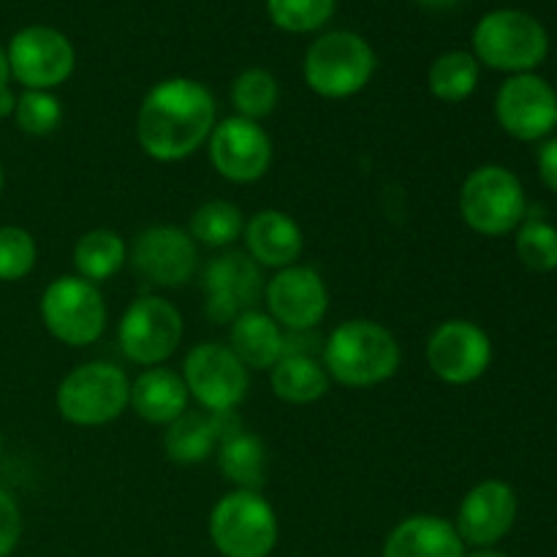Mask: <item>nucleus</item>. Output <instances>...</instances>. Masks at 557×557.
Listing matches in <instances>:
<instances>
[{"instance_id":"1","label":"nucleus","mask_w":557,"mask_h":557,"mask_svg":"<svg viewBox=\"0 0 557 557\" xmlns=\"http://www.w3.org/2000/svg\"><path fill=\"white\" fill-rule=\"evenodd\" d=\"M215 117L218 103L201 82L172 76L141 98L136 139L152 161H183L210 139Z\"/></svg>"},{"instance_id":"2","label":"nucleus","mask_w":557,"mask_h":557,"mask_svg":"<svg viewBox=\"0 0 557 557\" xmlns=\"http://www.w3.org/2000/svg\"><path fill=\"white\" fill-rule=\"evenodd\" d=\"M400 368V346L379 321L351 319L335 326L324 343V370L348 389H370Z\"/></svg>"},{"instance_id":"3","label":"nucleus","mask_w":557,"mask_h":557,"mask_svg":"<svg viewBox=\"0 0 557 557\" xmlns=\"http://www.w3.org/2000/svg\"><path fill=\"white\" fill-rule=\"evenodd\" d=\"M302 74L315 96L351 98L373 79L375 52L359 33L330 30L308 47Z\"/></svg>"},{"instance_id":"4","label":"nucleus","mask_w":557,"mask_h":557,"mask_svg":"<svg viewBox=\"0 0 557 557\" xmlns=\"http://www.w3.org/2000/svg\"><path fill=\"white\" fill-rule=\"evenodd\" d=\"M547 49V30L525 11H490L473 30V58L506 74H531L539 63H544Z\"/></svg>"},{"instance_id":"5","label":"nucleus","mask_w":557,"mask_h":557,"mask_svg":"<svg viewBox=\"0 0 557 557\" xmlns=\"http://www.w3.org/2000/svg\"><path fill=\"white\" fill-rule=\"evenodd\" d=\"M131 400V381L117 364L87 362L71 370L58 386V411L76 428L114 422Z\"/></svg>"},{"instance_id":"6","label":"nucleus","mask_w":557,"mask_h":557,"mask_svg":"<svg viewBox=\"0 0 557 557\" xmlns=\"http://www.w3.org/2000/svg\"><path fill=\"white\" fill-rule=\"evenodd\" d=\"M528 210L525 190L515 172L506 166H479L462 183L460 215L476 234L504 237L515 232Z\"/></svg>"},{"instance_id":"7","label":"nucleus","mask_w":557,"mask_h":557,"mask_svg":"<svg viewBox=\"0 0 557 557\" xmlns=\"http://www.w3.org/2000/svg\"><path fill=\"white\" fill-rule=\"evenodd\" d=\"M210 539L223 557H270L277 544V517L261 493L234 490L212 509Z\"/></svg>"},{"instance_id":"8","label":"nucleus","mask_w":557,"mask_h":557,"mask_svg":"<svg viewBox=\"0 0 557 557\" xmlns=\"http://www.w3.org/2000/svg\"><path fill=\"white\" fill-rule=\"evenodd\" d=\"M44 326L65 346H90L107 330V302L96 283L79 275H63L41 297Z\"/></svg>"},{"instance_id":"9","label":"nucleus","mask_w":557,"mask_h":557,"mask_svg":"<svg viewBox=\"0 0 557 557\" xmlns=\"http://www.w3.org/2000/svg\"><path fill=\"white\" fill-rule=\"evenodd\" d=\"M188 395L207 413H232L245 400L250 386L248 368L223 343H199L183 364Z\"/></svg>"},{"instance_id":"10","label":"nucleus","mask_w":557,"mask_h":557,"mask_svg":"<svg viewBox=\"0 0 557 557\" xmlns=\"http://www.w3.org/2000/svg\"><path fill=\"white\" fill-rule=\"evenodd\" d=\"M183 341V315L163 297H139L131 302L117 326V343L125 359L141 368H156L177 351Z\"/></svg>"},{"instance_id":"11","label":"nucleus","mask_w":557,"mask_h":557,"mask_svg":"<svg viewBox=\"0 0 557 557\" xmlns=\"http://www.w3.org/2000/svg\"><path fill=\"white\" fill-rule=\"evenodd\" d=\"M5 54L11 76L25 90H54L74 74L76 65V52L69 36L47 25L22 27L11 38Z\"/></svg>"},{"instance_id":"12","label":"nucleus","mask_w":557,"mask_h":557,"mask_svg":"<svg viewBox=\"0 0 557 557\" xmlns=\"http://www.w3.org/2000/svg\"><path fill=\"white\" fill-rule=\"evenodd\" d=\"M424 354L435 379L451 386H466L487 373L493 362V343L473 321L451 319L435 326Z\"/></svg>"},{"instance_id":"13","label":"nucleus","mask_w":557,"mask_h":557,"mask_svg":"<svg viewBox=\"0 0 557 557\" xmlns=\"http://www.w3.org/2000/svg\"><path fill=\"white\" fill-rule=\"evenodd\" d=\"M261 267L248 253H223L212 259L205 270V313L215 324H232L239 313L253 310L264 294Z\"/></svg>"},{"instance_id":"14","label":"nucleus","mask_w":557,"mask_h":557,"mask_svg":"<svg viewBox=\"0 0 557 557\" xmlns=\"http://www.w3.org/2000/svg\"><path fill=\"white\" fill-rule=\"evenodd\" d=\"M210 163L228 183L248 185L264 177L272 163V141L256 120L226 117L210 134Z\"/></svg>"},{"instance_id":"15","label":"nucleus","mask_w":557,"mask_h":557,"mask_svg":"<svg viewBox=\"0 0 557 557\" xmlns=\"http://www.w3.org/2000/svg\"><path fill=\"white\" fill-rule=\"evenodd\" d=\"M267 310L281 326L292 332H308L324 321L330 310L326 283L313 267L292 264L277 270L264 286Z\"/></svg>"},{"instance_id":"16","label":"nucleus","mask_w":557,"mask_h":557,"mask_svg":"<svg viewBox=\"0 0 557 557\" xmlns=\"http://www.w3.org/2000/svg\"><path fill=\"white\" fill-rule=\"evenodd\" d=\"M500 128L520 141L544 139L557 125V96L536 74H515L495 96Z\"/></svg>"},{"instance_id":"17","label":"nucleus","mask_w":557,"mask_h":557,"mask_svg":"<svg viewBox=\"0 0 557 557\" xmlns=\"http://www.w3.org/2000/svg\"><path fill=\"white\" fill-rule=\"evenodd\" d=\"M131 267L145 283L180 288L196 270V243L180 226H150L134 239Z\"/></svg>"},{"instance_id":"18","label":"nucleus","mask_w":557,"mask_h":557,"mask_svg":"<svg viewBox=\"0 0 557 557\" xmlns=\"http://www.w3.org/2000/svg\"><path fill=\"white\" fill-rule=\"evenodd\" d=\"M517 520V495L506 482L490 479L476 484L471 493L462 498L457 511L455 531L460 533L462 544H471L476 549L495 547L506 533L515 528Z\"/></svg>"},{"instance_id":"19","label":"nucleus","mask_w":557,"mask_h":557,"mask_svg":"<svg viewBox=\"0 0 557 557\" xmlns=\"http://www.w3.org/2000/svg\"><path fill=\"white\" fill-rule=\"evenodd\" d=\"M243 239L250 259L259 267H272V270H286V267L297 264L305 248L299 223L281 210L256 212L245 223Z\"/></svg>"},{"instance_id":"20","label":"nucleus","mask_w":557,"mask_h":557,"mask_svg":"<svg viewBox=\"0 0 557 557\" xmlns=\"http://www.w3.org/2000/svg\"><path fill=\"white\" fill-rule=\"evenodd\" d=\"M234 413V411H232ZM232 413H188L174 419L163 435V449L169 460L180 466L205 462L212 451H218L223 438L237 433V419Z\"/></svg>"},{"instance_id":"21","label":"nucleus","mask_w":557,"mask_h":557,"mask_svg":"<svg viewBox=\"0 0 557 557\" xmlns=\"http://www.w3.org/2000/svg\"><path fill=\"white\" fill-rule=\"evenodd\" d=\"M381 557H466V544L449 520L417 515L395 525Z\"/></svg>"},{"instance_id":"22","label":"nucleus","mask_w":557,"mask_h":557,"mask_svg":"<svg viewBox=\"0 0 557 557\" xmlns=\"http://www.w3.org/2000/svg\"><path fill=\"white\" fill-rule=\"evenodd\" d=\"M188 386L183 375L169 368H150L131 384V400L136 417L150 424H172L188 411Z\"/></svg>"},{"instance_id":"23","label":"nucleus","mask_w":557,"mask_h":557,"mask_svg":"<svg viewBox=\"0 0 557 557\" xmlns=\"http://www.w3.org/2000/svg\"><path fill=\"white\" fill-rule=\"evenodd\" d=\"M228 348L248 370H272L286 354V335L270 313L253 308L232 321Z\"/></svg>"},{"instance_id":"24","label":"nucleus","mask_w":557,"mask_h":557,"mask_svg":"<svg viewBox=\"0 0 557 557\" xmlns=\"http://www.w3.org/2000/svg\"><path fill=\"white\" fill-rule=\"evenodd\" d=\"M270 384L275 397L292 406H310L330 389V375L324 364L305 351H286L270 370Z\"/></svg>"},{"instance_id":"25","label":"nucleus","mask_w":557,"mask_h":557,"mask_svg":"<svg viewBox=\"0 0 557 557\" xmlns=\"http://www.w3.org/2000/svg\"><path fill=\"white\" fill-rule=\"evenodd\" d=\"M218 468H221L223 479L232 482L237 490L261 493L267 482L264 441L237 430V433L223 438L221 446H218Z\"/></svg>"},{"instance_id":"26","label":"nucleus","mask_w":557,"mask_h":557,"mask_svg":"<svg viewBox=\"0 0 557 557\" xmlns=\"http://www.w3.org/2000/svg\"><path fill=\"white\" fill-rule=\"evenodd\" d=\"M128 259L125 239L112 228H92L74 245L76 275L90 283H103L117 275Z\"/></svg>"},{"instance_id":"27","label":"nucleus","mask_w":557,"mask_h":557,"mask_svg":"<svg viewBox=\"0 0 557 557\" xmlns=\"http://www.w3.org/2000/svg\"><path fill=\"white\" fill-rule=\"evenodd\" d=\"M430 92L444 103H460L476 90L479 85V60L471 52H444L435 58L428 74Z\"/></svg>"},{"instance_id":"28","label":"nucleus","mask_w":557,"mask_h":557,"mask_svg":"<svg viewBox=\"0 0 557 557\" xmlns=\"http://www.w3.org/2000/svg\"><path fill=\"white\" fill-rule=\"evenodd\" d=\"M243 210H239L237 205H232V201H205V205L190 215L188 234L194 237V243L207 245V248H228V245L237 243V239L243 237Z\"/></svg>"},{"instance_id":"29","label":"nucleus","mask_w":557,"mask_h":557,"mask_svg":"<svg viewBox=\"0 0 557 557\" xmlns=\"http://www.w3.org/2000/svg\"><path fill=\"white\" fill-rule=\"evenodd\" d=\"M281 101V85L267 69H245L232 85V103L239 117L264 120Z\"/></svg>"},{"instance_id":"30","label":"nucleus","mask_w":557,"mask_h":557,"mask_svg":"<svg viewBox=\"0 0 557 557\" xmlns=\"http://www.w3.org/2000/svg\"><path fill=\"white\" fill-rule=\"evenodd\" d=\"M337 0H267L272 25L286 33L321 30L335 14Z\"/></svg>"},{"instance_id":"31","label":"nucleus","mask_w":557,"mask_h":557,"mask_svg":"<svg viewBox=\"0 0 557 557\" xmlns=\"http://www.w3.org/2000/svg\"><path fill=\"white\" fill-rule=\"evenodd\" d=\"M517 256L533 272L557 270V228L547 221H528L517 232Z\"/></svg>"},{"instance_id":"32","label":"nucleus","mask_w":557,"mask_h":557,"mask_svg":"<svg viewBox=\"0 0 557 557\" xmlns=\"http://www.w3.org/2000/svg\"><path fill=\"white\" fill-rule=\"evenodd\" d=\"M16 125L27 136H49L63 120V107L49 90H25L16 98Z\"/></svg>"},{"instance_id":"33","label":"nucleus","mask_w":557,"mask_h":557,"mask_svg":"<svg viewBox=\"0 0 557 557\" xmlns=\"http://www.w3.org/2000/svg\"><path fill=\"white\" fill-rule=\"evenodd\" d=\"M36 239L20 226H0V281H22L36 267Z\"/></svg>"},{"instance_id":"34","label":"nucleus","mask_w":557,"mask_h":557,"mask_svg":"<svg viewBox=\"0 0 557 557\" xmlns=\"http://www.w3.org/2000/svg\"><path fill=\"white\" fill-rule=\"evenodd\" d=\"M22 536V515L16 500L0 487V557H9Z\"/></svg>"},{"instance_id":"35","label":"nucleus","mask_w":557,"mask_h":557,"mask_svg":"<svg viewBox=\"0 0 557 557\" xmlns=\"http://www.w3.org/2000/svg\"><path fill=\"white\" fill-rule=\"evenodd\" d=\"M539 174H542V183L557 194V139L544 141L539 150Z\"/></svg>"},{"instance_id":"36","label":"nucleus","mask_w":557,"mask_h":557,"mask_svg":"<svg viewBox=\"0 0 557 557\" xmlns=\"http://www.w3.org/2000/svg\"><path fill=\"white\" fill-rule=\"evenodd\" d=\"M16 109V96L9 85H0V117H9Z\"/></svg>"},{"instance_id":"37","label":"nucleus","mask_w":557,"mask_h":557,"mask_svg":"<svg viewBox=\"0 0 557 557\" xmlns=\"http://www.w3.org/2000/svg\"><path fill=\"white\" fill-rule=\"evenodd\" d=\"M9 76H11L9 54H5V49L0 47V85H9Z\"/></svg>"},{"instance_id":"38","label":"nucleus","mask_w":557,"mask_h":557,"mask_svg":"<svg viewBox=\"0 0 557 557\" xmlns=\"http://www.w3.org/2000/svg\"><path fill=\"white\" fill-rule=\"evenodd\" d=\"M417 3L428 5V9H451V5H457L460 0H417Z\"/></svg>"},{"instance_id":"39","label":"nucleus","mask_w":557,"mask_h":557,"mask_svg":"<svg viewBox=\"0 0 557 557\" xmlns=\"http://www.w3.org/2000/svg\"><path fill=\"white\" fill-rule=\"evenodd\" d=\"M466 557H509V555L498 553V549H493V547H487V549H476V553H471V555H466Z\"/></svg>"},{"instance_id":"40","label":"nucleus","mask_w":557,"mask_h":557,"mask_svg":"<svg viewBox=\"0 0 557 557\" xmlns=\"http://www.w3.org/2000/svg\"><path fill=\"white\" fill-rule=\"evenodd\" d=\"M0 194H3V166H0Z\"/></svg>"},{"instance_id":"41","label":"nucleus","mask_w":557,"mask_h":557,"mask_svg":"<svg viewBox=\"0 0 557 557\" xmlns=\"http://www.w3.org/2000/svg\"><path fill=\"white\" fill-rule=\"evenodd\" d=\"M0 455H3V438H0Z\"/></svg>"}]
</instances>
